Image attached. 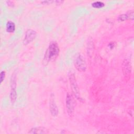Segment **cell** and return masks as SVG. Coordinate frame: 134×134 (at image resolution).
Segmentation results:
<instances>
[{
  "label": "cell",
  "mask_w": 134,
  "mask_h": 134,
  "mask_svg": "<svg viewBox=\"0 0 134 134\" xmlns=\"http://www.w3.org/2000/svg\"><path fill=\"white\" fill-rule=\"evenodd\" d=\"M60 49L58 44L56 41H51L46 51L43 62L48 63L50 61L55 59L59 55Z\"/></svg>",
  "instance_id": "6da1fadb"
},
{
  "label": "cell",
  "mask_w": 134,
  "mask_h": 134,
  "mask_svg": "<svg viewBox=\"0 0 134 134\" xmlns=\"http://www.w3.org/2000/svg\"><path fill=\"white\" fill-rule=\"evenodd\" d=\"M66 108L68 114L70 117H72L74 115L75 106V102L73 96L70 93H68L66 96Z\"/></svg>",
  "instance_id": "7a4b0ae2"
},
{
  "label": "cell",
  "mask_w": 134,
  "mask_h": 134,
  "mask_svg": "<svg viewBox=\"0 0 134 134\" xmlns=\"http://www.w3.org/2000/svg\"><path fill=\"white\" fill-rule=\"evenodd\" d=\"M69 79L70 83L71 89L72 91V93L74 96L78 99H81V96L80 95V92L79 90V87L76 83V78L73 73L70 72L69 74Z\"/></svg>",
  "instance_id": "3957f363"
},
{
  "label": "cell",
  "mask_w": 134,
  "mask_h": 134,
  "mask_svg": "<svg viewBox=\"0 0 134 134\" xmlns=\"http://www.w3.org/2000/svg\"><path fill=\"white\" fill-rule=\"evenodd\" d=\"M74 65L76 69L79 72H84L86 69V64L84 58L81 54H78L76 55Z\"/></svg>",
  "instance_id": "277c9868"
},
{
  "label": "cell",
  "mask_w": 134,
  "mask_h": 134,
  "mask_svg": "<svg viewBox=\"0 0 134 134\" xmlns=\"http://www.w3.org/2000/svg\"><path fill=\"white\" fill-rule=\"evenodd\" d=\"M37 32L35 30L31 29H28L26 33L23 40V43L25 45H27L31 42L36 37Z\"/></svg>",
  "instance_id": "5b68a950"
},
{
  "label": "cell",
  "mask_w": 134,
  "mask_h": 134,
  "mask_svg": "<svg viewBox=\"0 0 134 134\" xmlns=\"http://www.w3.org/2000/svg\"><path fill=\"white\" fill-rule=\"evenodd\" d=\"M49 108H50V111L52 116L53 117L57 116L59 113V110L55 102L54 95L53 94H51L50 97Z\"/></svg>",
  "instance_id": "8992f818"
},
{
  "label": "cell",
  "mask_w": 134,
  "mask_h": 134,
  "mask_svg": "<svg viewBox=\"0 0 134 134\" xmlns=\"http://www.w3.org/2000/svg\"><path fill=\"white\" fill-rule=\"evenodd\" d=\"M49 130L43 127H34L31 128L29 131V133H39V134H43V133H48Z\"/></svg>",
  "instance_id": "52a82bcc"
},
{
  "label": "cell",
  "mask_w": 134,
  "mask_h": 134,
  "mask_svg": "<svg viewBox=\"0 0 134 134\" xmlns=\"http://www.w3.org/2000/svg\"><path fill=\"white\" fill-rule=\"evenodd\" d=\"M128 19H131L133 20V11L132 10H130L126 14H123L118 16V20L119 21H123Z\"/></svg>",
  "instance_id": "ba28073f"
},
{
  "label": "cell",
  "mask_w": 134,
  "mask_h": 134,
  "mask_svg": "<svg viewBox=\"0 0 134 134\" xmlns=\"http://www.w3.org/2000/svg\"><path fill=\"white\" fill-rule=\"evenodd\" d=\"M131 71V67L130 65V62L127 60H125L123 63V72L125 76H127L130 75Z\"/></svg>",
  "instance_id": "9c48e42d"
},
{
  "label": "cell",
  "mask_w": 134,
  "mask_h": 134,
  "mask_svg": "<svg viewBox=\"0 0 134 134\" xmlns=\"http://www.w3.org/2000/svg\"><path fill=\"white\" fill-rule=\"evenodd\" d=\"M16 84H15V81H13V82L12 83V88L10 93V98L11 102L13 104L16 99Z\"/></svg>",
  "instance_id": "30bf717a"
},
{
  "label": "cell",
  "mask_w": 134,
  "mask_h": 134,
  "mask_svg": "<svg viewBox=\"0 0 134 134\" xmlns=\"http://www.w3.org/2000/svg\"><path fill=\"white\" fill-rule=\"evenodd\" d=\"M6 31L8 32H13L15 30V24L12 21H8L6 26Z\"/></svg>",
  "instance_id": "8fae6325"
},
{
  "label": "cell",
  "mask_w": 134,
  "mask_h": 134,
  "mask_svg": "<svg viewBox=\"0 0 134 134\" xmlns=\"http://www.w3.org/2000/svg\"><path fill=\"white\" fill-rule=\"evenodd\" d=\"M105 5L104 3L102 2H100V1H97V2H94V3H93L92 4V7H93L94 8H102L103 7H104Z\"/></svg>",
  "instance_id": "7c38bea8"
},
{
  "label": "cell",
  "mask_w": 134,
  "mask_h": 134,
  "mask_svg": "<svg viewBox=\"0 0 134 134\" xmlns=\"http://www.w3.org/2000/svg\"><path fill=\"white\" fill-rule=\"evenodd\" d=\"M1 76H0V80H1V83H2L3 82V81H4L5 77V71H2L1 72Z\"/></svg>",
  "instance_id": "4fadbf2b"
},
{
  "label": "cell",
  "mask_w": 134,
  "mask_h": 134,
  "mask_svg": "<svg viewBox=\"0 0 134 134\" xmlns=\"http://www.w3.org/2000/svg\"><path fill=\"white\" fill-rule=\"evenodd\" d=\"M54 2V1H42L41 3L43 4H50Z\"/></svg>",
  "instance_id": "5bb4252c"
},
{
  "label": "cell",
  "mask_w": 134,
  "mask_h": 134,
  "mask_svg": "<svg viewBox=\"0 0 134 134\" xmlns=\"http://www.w3.org/2000/svg\"><path fill=\"white\" fill-rule=\"evenodd\" d=\"M115 44V43L114 42H110L109 44H108V47H109L110 49H112V48H113L114 47Z\"/></svg>",
  "instance_id": "9a60e30c"
},
{
  "label": "cell",
  "mask_w": 134,
  "mask_h": 134,
  "mask_svg": "<svg viewBox=\"0 0 134 134\" xmlns=\"http://www.w3.org/2000/svg\"><path fill=\"white\" fill-rule=\"evenodd\" d=\"M91 48H91V50H92V47H91ZM90 48H88V50H90ZM88 50H87V51H88Z\"/></svg>",
  "instance_id": "2e32d148"
}]
</instances>
